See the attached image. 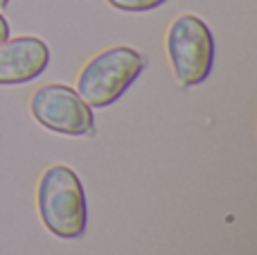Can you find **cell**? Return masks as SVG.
Listing matches in <instances>:
<instances>
[{"mask_svg": "<svg viewBox=\"0 0 257 255\" xmlns=\"http://www.w3.org/2000/svg\"><path fill=\"white\" fill-rule=\"evenodd\" d=\"M41 221L61 239H77L86 230V192L79 176L68 165H52L41 174L36 188Z\"/></svg>", "mask_w": 257, "mask_h": 255, "instance_id": "1", "label": "cell"}, {"mask_svg": "<svg viewBox=\"0 0 257 255\" xmlns=\"http://www.w3.org/2000/svg\"><path fill=\"white\" fill-rule=\"evenodd\" d=\"M50 63V48L39 36H14L0 43V86L34 81Z\"/></svg>", "mask_w": 257, "mask_h": 255, "instance_id": "5", "label": "cell"}, {"mask_svg": "<svg viewBox=\"0 0 257 255\" xmlns=\"http://www.w3.org/2000/svg\"><path fill=\"white\" fill-rule=\"evenodd\" d=\"M7 39H9V23H7V18L0 14V43Z\"/></svg>", "mask_w": 257, "mask_h": 255, "instance_id": "7", "label": "cell"}, {"mask_svg": "<svg viewBox=\"0 0 257 255\" xmlns=\"http://www.w3.org/2000/svg\"><path fill=\"white\" fill-rule=\"evenodd\" d=\"M111 7L120 9V12L128 14H142V12H151V9L163 7L167 0H106Z\"/></svg>", "mask_w": 257, "mask_h": 255, "instance_id": "6", "label": "cell"}, {"mask_svg": "<svg viewBox=\"0 0 257 255\" xmlns=\"http://www.w3.org/2000/svg\"><path fill=\"white\" fill-rule=\"evenodd\" d=\"M167 57L176 81L185 88L203 84L214 66V36L208 23L194 14H181L165 36Z\"/></svg>", "mask_w": 257, "mask_h": 255, "instance_id": "3", "label": "cell"}, {"mask_svg": "<svg viewBox=\"0 0 257 255\" xmlns=\"http://www.w3.org/2000/svg\"><path fill=\"white\" fill-rule=\"evenodd\" d=\"M9 5V0H0V9H5Z\"/></svg>", "mask_w": 257, "mask_h": 255, "instance_id": "8", "label": "cell"}, {"mask_svg": "<svg viewBox=\"0 0 257 255\" xmlns=\"http://www.w3.org/2000/svg\"><path fill=\"white\" fill-rule=\"evenodd\" d=\"M147 59L128 45H113L86 61L77 77V93L90 108H106L122 97L145 70Z\"/></svg>", "mask_w": 257, "mask_h": 255, "instance_id": "2", "label": "cell"}, {"mask_svg": "<svg viewBox=\"0 0 257 255\" xmlns=\"http://www.w3.org/2000/svg\"><path fill=\"white\" fill-rule=\"evenodd\" d=\"M30 113L41 126L61 136H93V108L66 84H45L30 97Z\"/></svg>", "mask_w": 257, "mask_h": 255, "instance_id": "4", "label": "cell"}]
</instances>
